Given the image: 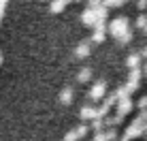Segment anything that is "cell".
<instances>
[{
    "instance_id": "8992f818",
    "label": "cell",
    "mask_w": 147,
    "mask_h": 141,
    "mask_svg": "<svg viewBox=\"0 0 147 141\" xmlns=\"http://www.w3.org/2000/svg\"><path fill=\"white\" fill-rule=\"evenodd\" d=\"M79 118L83 120V122H92L94 118H100L98 115V107H94V105H83L79 111Z\"/></svg>"
},
{
    "instance_id": "9a60e30c",
    "label": "cell",
    "mask_w": 147,
    "mask_h": 141,
    "mask_svg": "<svg viewBox=\"0 0 147 141\" xmlns=\"http://www.w3.org/2000/svg\"><path fill=\"white\" fill-rule=\"evenodd\" d=\"M90 79H92V68L85 66V68H81L79 73H77V81H79V83H88Z\"/></svg>"
},
{
    "instance_id": "277c9868",
    "label": "cell",
    "mask_w": 147,
    "mask_h": 141,
    "mask_svg": "<svg viewBox=\"0 0 147 141\" xmlns=\"http://www.w3.org/2000/svg\"><path fill=\"white\" fill-rule=\"evenodd\" d=\"M88 96H90V100H100V98H105L107 96V81H96L92 88H90V92H88Z\"/></svg>"
},
{
    "instance_id": "44dd1931",
    "label": "cell",
    "mask_w": 147,
    "mask_h": 141,
    "mask_svg": "<svg viewBox=\"0 0 147 141\" xmlns=\"http://www.w3.org/2000/svg\"><path fill=\"white\" fill-rule=\"evenodd\" d=\"M136 107H139L141 111H143V109H147V96H141L139 103H136Z\"/></svg>"
},
{
    "instance_id": "5b68a950",
    "label": "cell",
    "mask_w": 147,
    "mask_h": 141,
    "mask_svg": "<svg viewBox=\"0 0 147 141\" xmlns=\"http://www.w3.org/2000/svg\"><path fill=\"white\" fill-rule=\"evenodd\" d=\"M115 107H117V113L121 118H126V115L134 109V103H132L130 96H124V98H117V105H115Z\"/></svg>"
},
{
    "instance_id": "ba28073f",
    "label": "cell",
    "mask_w": 147,
    "mask_h": 141,
    "mask_svg": "<svg viewBox=\"0 0 147 141\" xmlns=\"http://www.w3.org/2000/svg\"><path fill=\"white\" fill-rule=\"evenodd\" d=\"M115 139H117V130H115V126H111L107 130H98L92 141H115Z\"/></svg>"
},
{
    "instance_id": "8fae6325",
    "label": "cell",
    "mask_w": 147,
    "mask_h": 141,
    "mask_svg": "<svg viewBox=\"0 0 147 141\" xmlns=\"http://www.w3.org/2000/svg\"><path fill=\"white\" fill-rule=\"evenodd\" d=\"M68 2H73V0H49V11L51 13H62Z\"/></svg>"
},
{
    "instance_id": "d6986e66",
    "label": "cell",
    "mask_w": 147,
    "mask_h": 141,
    "mask_svg": "<svg viewBox=\"0 0 147 141\" xmlns=\"http://www.w3.org/2000/svg\"><path fill=\"white\" fill-rule=\"evenodd\" d=\"M134 26L141 28V30H145V26H147V15H139V17H136V22H134Z\"/></svg>"
},
{
    "instance_id": "ac0fdd59",
    "label": "cell",
    "mask_w": 147,
    "mask_h": 141,
    "mask_svg": "<svg viewBox=\"0 0 147 141\" xmlns=\"http://www.w3.org/2000/svg\"><path fill=\"white\" fill-rule=\"evenodd\" d=\"M130 41H132V32H130V30H128V32H124L121 37H117V43L119 45H128Z\"/></svg>"
},
{
    "instance_id": "9c48e42d",
    "label": "cell",
    "mask_w": 147,
    "mask_h": 141,
    "mask_svg": "<svg viewBox=\"0 0 147 141\" xmlns=\"http://www.w3.org/2000/svg\"><path fill=\"white\" fill-rule=\"evenodd\" d=\"M90 54H92V45H90V41H83V43H79L77 47H75V58H79V60L88 58Z\"/></svg>"
},
{
    "instance_id": "7c38bea8",
    "label": "cell",
    "mask_w": 147,
    "mask_h": 141,
    "mask_svg": "<svg viewBox=\"0 0 147 141\" xmlns=\"http://www.w3.org/2000/svg\"><path fill=\"white\" fill-rule=\"evenodd\" d=\"M73 98H75V90L66 85V88L60 92V103H62V105H70V103H73Z\"/></svg>"
},
{
    "instance_id": "83f0119b",
    "label": "cell",
    "mask_w": 147,
    "mask_h": 141,
    "mask_svg": "<svg viewBox=\"0 0 147 141\" xmlns=\"http://www.w3.org/2000/svg\"><path fill=\"white\" fill-rule=\"evenodd\" d=\"M73 2H81V0H73Z\"/></svg>"
},
{
    "instance_id": "f1b7e54d",
    "label": "cell",
    "mask_w": 147,
    "mask_h": 141,
    "mask_svg": "<svg viewBox=\"0 0 147 141\" xmlns=\"http://www.w3.org/2000/svg\"><path fill=\"white\" fill-rule=\"evenodd\" d=\"M145 32H147V26H145Z\"/></svg>"
},
{
    "instance_id": "4fadbf2b",
    "label": "cell",
    "mask_w": 147,
    "mask_h": 141,
    "mask_svg": "<svg viewBox=\"0 0 147 141\" xmlns=\"http://www.w3.org/2000/svg\"><path fill=\"white\" fill-rule=\"evenodd\" d=\"M141 58H143V56H141V54H130V56L128 58H126V64H128V68H136V66H141Z\"/></svg>"
},
{
    "instance_id": "30bf717a",
    "label": "cell",
    "mask_w": 147,
    "mask_h": 141,
    "mask_svg": "<svg viewBox=\"0 0 147 141\" xmlns=\"http://www.w3.org/2000/svg\"><path fill=\"white\" fill-rule=\"evenodd\" d=\"M105 39H107V26L100 24V26H96L94 32H92V43H102Z\"/></svg>"
},
{
    "instance_id": "d4e9b609",
    "label": "cell",
    "mask_w": 147,
    "mask_h": 141,
    "mask_svg": "<svg viewBox=\"0 0 147 141\" xmlns=\"http://www.w3.org/2000/svg\"><path fill=\"white\" fill-rule=\"evenodd\" d=\"M141 56H143V58H147V45L143 47V52H141Z\"/></svg>"
},
{
    "instance_id": "6da1fadb",
    "label": "cell",
    "mask_w": 147,
    "mask_h": 141,
    "mask_svg": "<svg viewBox=\"0 0 147 141\" xmlns=\"http://www.w3.org/2000/svg\"><path fill=\"white\" fill-rule=\"evenodd\" d=\"M107 15H109V7L107 4H98V7H88L83 13H81V22L83 26H90V28H96L100 24L107 22Z\"/></svg>"
},
{
    "instance_id": "4316f807",
    "label": "cell",
    "mask_w": 147,
    "mask_h": 141,
    "mask_svg": "<svg viewBox=\"0 0 147 141\" xmlns=\"http://www.w3.org/2000/svg\"><path fill=\"white\" fill-rule=\"evenodd\" d=\"M143 70H145V75H147V64H145V68H143Z\"/></svg>"
},
{
    "instance_id": "52a82bcc",
    "label": "cell",
    "mask_w": 147,
    "mask_h": 141,
    "mask_svg": "<svg viewBox=\"0 0 147 141\" xmlns=\"http://www.w3.org/2000/svg\"><path fill=\"white\" fill-rule=\"evenodd\" d=\"M85 135H88V126H85V124H79L75 130H70V133L64 135L62 141H79V139H83Z\"/></svg>"
},
{
    "instance_id": "484cf974",
    "label": "cell",
    "mask_w": 147,
    "mask_h": 141,
    "mask_svg": "<svg viewBox=\"0 0 147 141\" xmlns=\"http://www.w3.org/2000/svg\"><path fill=\"white\" fill-rule=\"evenodd\" d=\"M2 60H4V58H2V52H0V66H2Z\"/></svg>"
},
{
    "instance_id": "2e32d148",
    "label": "cell",
    "mask_w": 147,
    "mask_h": 141,
    "mask_svg": "<svg viewBox=\"0 0 147 141\" xmlns=\"http://www.w3.org/2000/svg\"><path fill=\"white\" fill-rule=\"evenodd\" d=\"M141 77H143V68H141V66L130 68V73H128V81H136V83H141Z\"/></svg>"
},
{
    "instance_id": "3957f363",
    "label": "cell",
    "mask_w": 147,
    "mask_h": 141,
    "mask_svg": "<svg viewBox=\"0 0 147 141\" xmlns=\"http://www.w3.org/2000/svg\"><path fill=\"white\" fill-rule=\"evenodd\" d=\"M107 30H109L111 37H115V39L121 37L124 32H128V30H130V22H128V17H124V15H121V17H115L113 22L109 24V28H107Z\"/></svg>"
},
{
    "instance_id": "ffe728a7",
    "label": "cell",
    "mask_w": 147,
    "mask_h": 141,
    "mask_svg": "<svg viewBox=\"0 0 147 141\" xmlns=\"http://www.w3.org/2000/svg\"><path fill=\"white\" fill-rule=\"evenodd\" d=\"M107 7H121V4L126 2V0H102Z\"/></svg>"
},
{
    "instance_id": "7402d4cb",
    "label": "cell",
    "mask_w": 147,
    "mask_h": 141,
    "mask_svg": "<svg viewBox=\"0 0 147 141\" xmlns=\"http://www.w3.org/2000/svg\"><path fill=\"white\" fill-rule=\"evenodd\" d=\"M7 4H9V0H0V19L4 17V11H7Z\"/></svg>"
},
{
    "instance_id": "cb8c5ba5",
    "label": "cell",
    "mask_w": 147,
    "mask_h": 141,
    "mask_svg": "<svg viewBox=\"0 0 147 141\" xmlns=\"http://www.w3.org/2000/svg\"><path fill=\"white\" fill-rule=\"evenodd\" d=\"M136 7H139V9H141V11H143V9L147 7V0H139V2H136Z\"/></svg>"
},
{
    "instance_id": "e0dca14e",
    "label": "cell",
    "mask_w": 147,
    "mask_h": 141,
    "mask_svg": "<svg viewBox=\"0 0 147 141\" xmlns=\"http://www.w3.org/2000/svg\"><path fill=\"white\" fill-rule=\"evenodd\" d=\"M92 130H94V133L105 130V118H94L92 120Z\"/></svg>"
},
{
    "instance_id": "5bb4252c",
    "label": "cell",
    "mask_w": 147,
    "mask_h": 141,
    "mask_svg": "<svg viewBox=\"0 0 147 141\" xmlns=\"http://www.w3.org/2000/svg\"><path fill=\"white\" fill-rule=\"evenodd\" d=\"M121 120H124V118H121V115L119 113H115V115H105V126H119V124H121Z\"/></svg>"
},
{
    "instance_id": "7a4b0ae2",
    "label": "cell",
    "mask_w": 147,
    "mask_h": 141,
    "mask_svg": "<svg viewBox=\"0 0 147 141\" xmlns=\"http://www.w3.org/2000/svg\"><path fill=\"white\" fill-rule=\"evenodd\" d=\"M145 133H147V109H143L139 118H136L134 122L126 128L124 137H121L119 141H132V139H136V137H143Z\"/></svg>"
},
{
    "instance_id": "603a6c76",
    "label": "cell",
    "mask_w": 147,
    "mask_h": 141,
    "mask_svg": "<svg viewBox=\"0 0 147 141\" xmlns=\"http://www.w3.org/2000/svg\"><path fill=\"white\" fill-rule=\"evenodd\" d=\"M98 4H102V0H88V7H98Z\"/></svg>"
}]
</instances>
